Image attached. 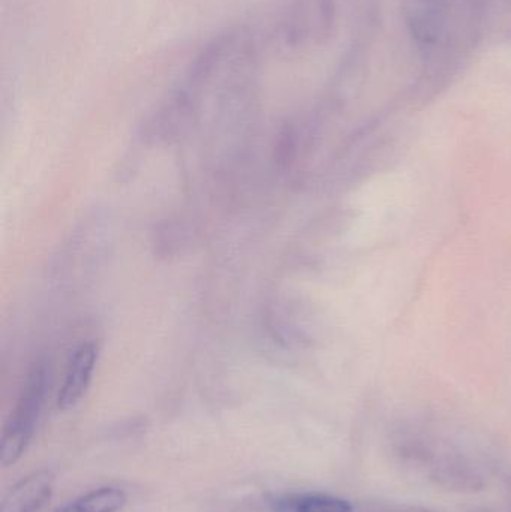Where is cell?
I'll use <instances>...</instances> for the list:
<instances>
[{
	"label": "cell",
	"mask_w": 511,
	"mask_h": 512,
	"mask_svg": "<svg viewBox=\"0 0 511 512\" xmlns=\"http://www.w3.org/2000/svg\"><path fill=\"white\" fill-rule=\"evenodd\" d=\"M45 387H47V373L44 367H38L30 373L20 400L3 427L2 441H0V463L3 468L15 465L26 451L35 432L36 421L41 414Z\"/></svg>",
	"instance_id": "1"
},
{
	"label": "cell",
	"mask_w": 511,
	"mask_h": 512,
	"mask_svg": "<svg viewBox=\"0 0 511 512\" xmlns=\"http://www.w3.org/2000/svg\"><path fill=\"white\" fill-rule=\"evenodd\" d=\"M96 361H98V346L95 343H83L75 349L74 355L69 360L62 387L57 394V408L60 411L74 408L83 399L92 382Z\"/></svg>",
	"instance_id": "2"
},
{
	"label": "cell",
	"mask_w": 511,
	"mask_h": 512,
	"mask_svg": "<svg viewBox=\"0 0 511 512\" xmlns=\"http://www.w3.org/2000/svg\"><path fill=\"white\" fill-rule=\"evenodd\" d=\"M53 472L42 469L21 478L8 490L0 512H38L50 501L54 490Z\"/></svg>",
	"instance_id": "3"
},
{
	"label": "cell",
	"mask_w": 511,
	"mask_h": 512,
	"mask_svg": "<svg viewBox=\"0 0 511 512\" xmlns=\"http://www.w3.org/2000/svg\"><path fill=\"white\" fill-rule=\"evenodd\" d=\"M272 512H353L347 499L327 493H285L270 501Z\"/></svg>",
	"instance_id": "4"
},
{
	"label": "cell",
	"mask_w": 511,
	"mask_h": 512,
	"mask_svg": "<svg viewBox=\"0 0 511 512\" xmlns=\"http://www.w3.org/2000/svg\"><path fill=\"white\" fill-rule=\"evenodd\" d=\"M128 502V496L119 487H101L86 493L54 512H119Z\"/></svg>",
	"instance_id": "5"
}]
</instances>
